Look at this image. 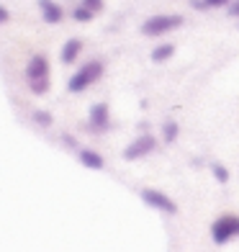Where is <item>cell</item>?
<instances>
[{"mask_svg": "<svg viewBox=\"0 0 239 252\" xmlns=\"http://www.w3.org/2000/svg\"><path fill=\"white\" fill-rule=\"evenodd\" d=\"M239 237V216L237 214H221L219 219H213L211 224V239L216 245H229L232 239Z\"/></svg>", "mask_w": 239, "mask_h": 252, "instance_id": "3", "label": "cell"}, {"mask_svg": "<svg viewBox=\"0 0 239 252\" xmlns=\"http://www.w3.org/2000/svg\"><path fill=\"white\" fill-rule=\"evenodd\" d=\"M103 77V62H85L80 70H75V75L70 77V83H67V90L70 93H83V90H88L90 85H95L98 80Z\"/></svg>", "mask_w": 239, "mask_h": 252, "instance_id": "2", "label": "cell"}, {"mask_svg": "<svg viewBox=\"0 0 239 252\" xmlns=\"http://www.w3.org/2000/svg\"><path fill=\"white\" fill-rule=\"evenodd\" d=\"M26 80L33 95H44L49 90V60L44 54H33L26 64Z\"/></svg>", "mask_w": 239, "mask_h": 252, "instance_id": "1", "label": "cell"}, {"mask_svg": "<svg viewBox=\"0 0 239 252\" xmlns=\"http://www.w3.org/2000/svg\"><path fill=\"white\" fill-rule=\"evenodd\" d=\"M211 173H213V178L221 183V186H226V183H229V170H226V165H221V162H213L211 165Z\"/></svg>", "mask_w": 239, "mask_h": 252, "instance_id": "14", "label": "cell"}, {"mask_svg": "<svg viewBox=\"0 0 239 252\" xmlns=\"http://www.w3.org/2000/svg\"><path fill=\"white\" fill-rule=\"evenodd\" d=\"M142 201H144V206H149V209H154V211H162V214H167V216H175L178 214V203L167 196L165 190H157V188H142Z\"/></svg>", "mask_w": 239, "mask_h": 252, "instance_id": "6", "label": "cell"}, {"mask_svg": "<svg viewBox=\"0 0 239 252\" xmlns=\"http://www.w3.org/2000/svg\"><path fill=\"white\" fill-rule=\"evenodd\" d=\"M178 136H180L178 121H165L162 124V142L165 144H173V142H178Z\"/></svg>", "mask_w": 239, "mask_h": 252, "instance_id": "12", "label": "cell"}, {"mask_svg": "<svg viewBox=\"0 0 239 252\" xmlns=\"http://www.w3.org/2000/svg\"><path fill=\"white\" fill-rule=\"evenodd\" d=\"M88 129L95 131V134H103V131L111 129V108H108V103H95V106L90 108Z\"/></svg>", "mask_w": 239, "mask_h": 252, "instance_id": "7", "label": "cell"}, {"mask_svg": "<svg viewBox=\"0 0 239 252\" xmlns=\"http://www.w3.org/2000/svg\"><path fill=\"white\" fill-rule=\"evenodd\" d=\"M77 157H80V165L88 167V170H103V167H106L103 155L95 152V150H80Z\"/></svg>", "mask_w": 239, "mask_h": 252, "instance_id": "9", "label": "cell"}, {"mask_svg": "<svg viewBox=\"0 0 239 252\" xmlns=\"http://www.w3.org/2000/svg\"><path fill=\"white\" fill-rule=\"evenodd\" d=\"M39 10H41V18L47 21V24H60L64 18L62 5L54 3V0H39Z\"/></svg>", "mask_w": 239, "mask_h": 252, "instance_id": "8", "label": "cell"}, {"mask_svg": "<svg viewBox=\"0 0 239 252\" xmlns=\"http://www.w3.org/2000/svg\"><path fill=\"white\" fill-rule=\"evenodd\" d=\"M80 52H83V41H80V39H67L64 47H62V52H60L62 64H72L77 57H80Z\"/></svg>", "mask_w": 239, "mask_h": 252, "instance_id": "10", "label": "cell"}, {"mask_svg": "<svg viewBox=\"0 0 239 252\" xmlns=\"http://www.w3.org/2000/svg\"><path fill=\"white\" fill-rule=\"evenodd\" d=\"M31 121L36 126H41V129H49V126L54 124V116L49 111H44V108H33L31 111Z\"/></svg>", "mask_w": 239, "mask_h": 252, "instance_id": "11", "label": "cell"}, {"mask_svg": "<svg viewBox=\"0 0 239 252\" xmlns=\"http://www.w3.org/2000/svg\"><path fill=\"white\" fill-rule=\"evenodd\" d=\"M80 5H83V8H88L90 10V13H100V10H103V0H83V3H80Z\"/></svg>", "mask_w": 239, "mask_h": 252, "instance_id": "16", "label": "cell"}, {"mask_svg": "<svg viewBox=\"0 0 239 252\" xmlns=\"http://www.w3.org/2000/svg\"><path fill=\"white\" fill-rule=\"evenodd\" d=\"M173 54H175V47H173V44H159V47L152 52V62H167Z\"/></svg>", "mask_w": 239, "mask_h": 252, "instance_id": "13", "label": "cell"}, {"mask_svg": "<svg viewBox=\"0 0 239 252\" xmlns=\"http://www.w3.org/2000/svg\"><path fill=\"white\" fill-rule=\"evenodd\" d=\"M72 18H75V21H80V24H88V21H93V18H95V13H90L88 8L77 5V8L72 10Z\"/></svg>", "mask_w": 239, "mask_h": 252, "instance_id": "15", "label": "cell"}, {"mask_svg": "<svg viewBox=\"0 0 239 252\" xmlns=\"http://www.w3.org/2000/svg\"><path fill=\"white\" fill-rule=\"evenodd\" d=\"M183 26V16H173V13H159L152 16L142 24V33L144 36H165V33L175 31Z\"/></svg>", "mask_w": 239, "mask_h": 252, "instance_id": "4", "label": "cell"}, {"mask_svg": "<svg viewBox=\"0 0 239 252\" xmlns=\"http://www.w3.org/2000/svg\"><path fill=\"white\" fill-rule=\"evenodd\" d=\"M229 16L239 18V0H232V5H229Z\"/></svg>", "mask_w": 239, "mask_h": 252, "instance_id": "19", "label": "cell"}, {"mask_svg": "<svg viewBox=\"0 0 239 252\" xmlns=\"http://www.w3.org/2000/svg\"><path fill=\"white\" fill-rule=\"evenodd\" d=\"M154 150H157V136L154 134H142L123 147V159H126V162H136V159H142V157H149Z\"/></svg>", "mask_w": 239, "mask_h": 252, "instance_id": "5", "label": "cell"}, {"mask_svg": "<svg viewBox=\"0 0 239 252\" xmlns=\"http://www.w3.org/2000/svg\"><path fill=\"white\" fill-rule=\"evenodd\" d=\"M8 21H10V10H8L5 5H0V26L8 24Z\"/></svg>", "mask_w": 239, "mask_h": 252, "instance_id": "18", "label": "cell"}, {"mask_svg": "<svg viewBox=\"0 0 239 252\" xmlns=\"http://www.w3.org/2000/svg\"><path fill=\"white\" fill-rule=\"evenodd\" d=\"M206 3V8H229L232 0H203Z\"/></svg>", "mask_w": 239, "mask_h": 252, "instance_id": "17", "label": "cell"}]
</instances>
